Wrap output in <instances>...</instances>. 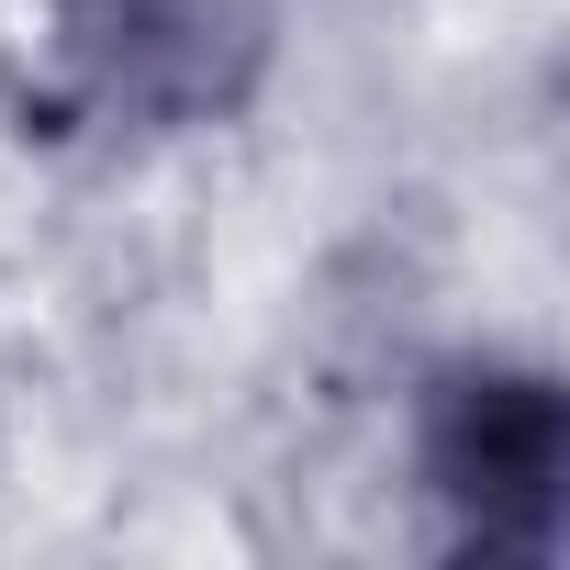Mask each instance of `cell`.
Here are the masks:
<instances>
[{"instance_id":"6da1fadb","label":"cell","mask_w":570,"mask_h":570,"mask_svg":"<svg viewBox=\"0 0 570 570\" xmlns=\"http://www.w3.org/2000/svg\"><path fill=\"white\" fill-rule=\"evenodd\" d=\"M414 470L459 548L537 570L570 525V392L525 358H448L414 403Z\"/></svg>"},{"instance_id":"7a4b0ae2","label":"cell","mask_w":570,"mask_h":570,"mask_svg":"<svg viewBox=\"0 0 570 570\" xmlns=\"http://www.w3.org/2000/svg\"><path fill=\"white\" fill-rule=\"evenodd\" d=\"M57 57L124 124H224L268 68V0H57Z\"/></svg>"}]
</instances>
